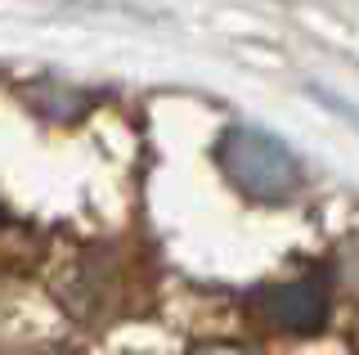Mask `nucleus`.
<instances>
[{
  "mask_svg": "<svg viewBox=\"0 0 359 355\" xmlns=\"http://www.w3.org/2000/svg\"><path fill=\"white\" fill-rule=\"evenodd\" d=\"M216 158L229 185H238L256 203H287L301 189V166L292 158V149L261 126H229L220 135Z\"/></svg>",
  "mask_w": 359,
  "mask_h": 355,
  "instance_id": "nucleus-1",
  "label": "nucleus"
},
{
  "mask_svg": "<svg viewBox=\"0 0 359 355\" xmlns=\"http://www.w3.org/2000/svg\"><path fill=\"white\" fill-rule=\"evenodd\" d=\"M252 306L269 328H283V333H319L328 324V288L319 279L269 283L256 293Z\"/></svg>",
  "mask_w": 359,
  "mask_h": 355,
  "instance_id": "nucleus-2",
  "label": "nucleus"
},
{
  "mask_svg": "<svg viewBox=\"0 0 359 355\" xmlns=\"http://www.w3.org/2000/svg\"><path fill=\"white\" fill-rule=\"evenodd\" d=\"M319 99H323V104H332V108H337V113H341L346 121H355V126H359V113H355L351 104H341V99H337V95H319Z\"/></svg>",
  "mask_w": 359,
  "mask_h": 355,
  "instance_id": "nucleus-3",
  "label": "nucleus"
}]
</instances>
